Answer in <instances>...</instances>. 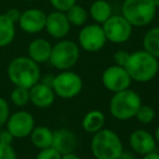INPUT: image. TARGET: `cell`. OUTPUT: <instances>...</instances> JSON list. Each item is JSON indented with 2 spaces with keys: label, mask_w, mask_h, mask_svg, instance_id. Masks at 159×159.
Wrapping results in <instances>:
<instances>
[{
  "label": "cell",
  "mask_w": 159,
  "mask_h": 159,
  "mask_svg": "<svg viewBox=\"0 0 159 159\" xmlns=\"http://www.w3.org/2000/svg\"><path fill=\"white\" fill-rule=\"evenodd\" d=\"M8 79L18 87L30 89L38 83L42 77L39 64L34 62L29 57H16L9 62L7 68Z\"/></svg>",
  "instance_id": "cell-1"
},
{
  "label": "cell",
  "mask_w": 159,
  "mask_h": 159,
  "mask_svg": "<svg viewBox=\"0 0 159 159\" xmlns=\"http://www.w3.org/2000/svg\"><path fill=\"white\" fill-rule=\"evenodd\" d=\"M124 68L133 82L148 83L158 74L159 59L144 49H141L130 52V57Z\"/></svg>",
  "instance_id": "cell-2"
},
{
  "label": "cell",
  "mask_w": 159,
  "mask_h": 159,
  "mask_svg": "<svg viewBox=\"0 0 159 159\" xmlns=\"http://www.w3.org/2000/svg\"><path fill=\"white\" fill-rule=\"evenodd\" d=\"M89 147L94 159H117L124 150L119 134L106 128L93 134Z\"/></svg>",
  "instance_id": "cell-3"
},
{
  "label": "cell",
  "mask_w": 159,
  "mask_h": 159,
  "mask_svg": "<svg viewBox=\"0 0 159 159\" xmlns=\"http://www.w3.org/2000/svg\"><path fill=\"white\" fill-rule=\"evenodd\" d=\"M142 97L137 92L131 89L115 93L109 102V112L118 121H129L135 118L142 106Z\"/></svg>",
  "instance_id": "cell-4"
},
{
  "label": "cell",
  "mask_w": 159,
  "mask_h": 159,
  "mask_svg": "<svg viewBox=\"0 0 159 159\" xmlns=\"http://www.w3.org/2000/svg\"><path fill=\"white\" fill-rule=\"evenodd\" d=\"M81 48L71 39H60L52 45L49 63L58 71L72 70L80 60Z\"/></svg>",
  "instance_id": "cell-5"
},
{
  "label": "cell",
  "mask_w": 159,
  "mask_h": 159,
  "mask_svg": "<svg viewBox=\"0 0 159 159\" xmlns=\"http://www.w3.org/2000/svg\"><path fill=\"white\" fill-rule=\"evenodd\" d=\"M121 14L133 27H143L154 21L157 8L150 0H123Z\"/></svg>",
  "instance_id": "cell-6"
},
{
  "label": "cell",
  "mask_w": 159,
  "mask_h": 159,
  "mask_svg": "<svg viewBox=\"0 0 159 159\" xmlns=\"http://www.w3.org/2000/svg\"><path fill=\"white\" fill-rule=\"evenodd\" d=\"M84 86L82 76L73 70L59 71L55 75L52 89L56 96L62 99H72L81 94Z\"/></svg>",
  "instance_id": "cell-7"
},
{
  "label": "cell",
  "mask_w": 159,
  "mask_h": 159,
  "mask_svg": "<svg viewBox=\"0 0 159 159\" xmlns=\"http://www.w3.org/2000/svg\"><path fill=\"white\" fill-rule=\"evenodd\" d=\"M102 26L104 29L107 42L117 45L129 42L132 37L134 29L122 14H112L104 24H102Z\"/></svg>",
  "instance_id": "cell-8"
},
{
  "label": "cell",
  "mask_w": 159,
  "mask_h": 159,
  "mask_svg": "<svg viewBox=\"0 0 159 159\" xmlns=\"http://www.w3.org/2000/svg\"><path fill=\"white\" fill-rule=\"evenodd\" d=\"M107 44L104 29L100 24L91 23L82 26L77 35V45L86 52H97Z\"/></svg>",
  "instance_id": "cell-9"
},
{
  "label": "cell",
  "mask_w": 159,
  "mask_h": 159,
  "mask_svg": "<svg viewBox=\"0 0 159 159\" xmlns=\"http://www.w3.org/2000/svg\"><path fill=\"white\" fill-rule=\"evenodd\" d=\"M130 74L124 66L111 64L102 73V83L107 91L112 94L130 89L132 83Z\"/></svg>",
  "instance_id": "cell-10"
},
{
  "label": "cell",
  "mask_w": 159,
  "mask_h": 159,
  "mask_svg": "<svg viewBox=\"0 0 159 159\" xmlns=\"http://www.w3.org/2000/svg\"><path fill=\"white\" fill-rule=\"evenodd\" d=\"M6 126L14 139H25L30 136L33 129L35 128V119L29 111L19 110L10 115Z\"/></svg>",
  "instance_id": "cell-11"
},
{
  "label": "cell",
  "mask_w": 159,
  "mask_h": 159,
  "mask_svg": "<svg viewBox=\"0 0 159 159\" xmlns=\"http://www.w3.org/2000/svg\"><path fill=\"white\" fill-rule=\"evenodd\" d=\"M129 146L135 155L144 156L155 152L157 143L152 132L145 129H136L129 136Z\"/></svg>",
  "instance_id": "cell-12"
},
{
  "label": "cell",
  "mask_w": 159,
  "mask_h": 159,
  "mask_svg": "<svg viewBox=\"0 0 159 159\" xmlns=\"http://www.w3.org/2000/svg\"><path fill=\"white\" fill-rule=\"evenodd\" d=\"M71 30V24L66 18V12L53 10L47 14L45 31L51 38L57 40L63 39L68 36Z\"/></svg>",
  "instance_id": "cell-13"
},
{
  "label": "cell",
  "mask_w": 159,
  "mask_h": 159,
  "mask_svg": "<svg viewBox=\"0 0 159 159\" xmlns=\"http://www.w3.org/2000/svg\"><path fill=\"white\" fill-rule=\"evenodd\" d=\"M47 14L37 8H31L21 13L18 25L24 33L37 34L45 30Z\"/></svg>",
  "instance_id": "cell-14"
},
{
  "label": "cell",
  "mask_w": 159,
  "mask_h": 159,
  "mask_svg": "<svg viewBox=\"0 0 159 159\" xmlns=\"http://www.w3.org/2000/svg\"><path fill=\"white\" fill-rule=\"evenodd\" d=\"M56 94L52 87L39 81L30 89V102L39 109H47L53 105Z\"/></svg>",
  "instance_id": "cell-15"
},
{
  "label": "cell",
  "mask_w": 159,
  "mask_h": 159,
  "mask_svg": "<svg viewBox=\"0 0 159 159\" xmlns=\"http://www.w3.org/2000/svg\"><path fill=\"white\" fill-rule=\"evenodd\" d=\"M79 139L72 130L68 128H61L53 131L52 147L61 155L74 152L77 147Z\"/></svg>",
  "instance_id": "cell-16"
},
{
  "label": "cell",
  "mask_w": 159,
  "mask_h": 159,
  "mask_svg": "<svg viewBox=\"0 0 159 159\" xmlns=\"http://www.w3.org/2000/svg\"><path fill=\"white\" fill-rule=\"evenodd\" d=\"M52 45L46 38H35L27 46V57L37 64L49 62Z\"/></svg>",
  "instance_id": "cell-17"
},
{
  "label": "cell",
  "mask_w": 159,
  "mask_h": 159,
  "mask_svg": "<svg viewBox=\"0 0 159 159\" xmlns=\"http://www.w3.org/2000/svg\"><path fill=\"white\" fill-rule=\"evenodd\" d=\"M105 123H106V116L102 110L98 109H93L86 112L81 122L83 130L92 135L104 129Z\"/></svg>",
  "instance_id": "cell-18"
},
{
  "label": "cell",
  "mask_w": 159,
  "mask_h": 159,
  "mask_svg": "<svg viewBox=\"0 0 159 159\" xmlns=\"http://www.w3.org/2000/svg\"><path fill=\"white\" fill-rule=\"evenodd\" d=\"M29 137L34 147H36L38 150L44 149L47 147H51L52 145L53 131L45 125H35Z\"/></svg>",
  "instance_id": "cell-19"
},
{
  "label": "cell",
  "mask_w": 159,
  "mask_h": 159,
  "mask_svg": "<svg viewBox=\"0 0 159 159\" xmlns=\"http://www.w3.org/2000/svg\"><path fill=\"white\" fill-rule=\"evenodd\" d=\"M89 14L94 23L102 25L112 16V8L107 0H95L89 6Z\"/></svg>",
  "instance_id": "cell-20"
},
{
  "label": "cell",
  "mask_w": 159,
  "mask_h": 159,
  "mask_svg": "<svg viewBox=\"0 0 159 159\" xmlns=\"http://www.w3.org/2000/svg\"><path fill=\"white\" fill-rule=\"evenodd\" d=\"M16 23H13L6 13L0 14V48L7 47L16 38Z\"/></svg>",
  "instance_id": "cell-21"
},
{
  "label": "cell",
  "mask_w": 159,
  "mask_h": 159,
  "mask_svg": "<svg viewBox=\"0 0 159 159\" xmlns=\"http://www.w3.org/2000/svg\"><path fill=\"white\" fill-rule=\"evenodd\" d=\"M143 49L159 59V26L152 27L143 37Z\"/></svg>",
  "instance_id": "cell-22"
},
{
  "label": "cell",
  "mask_w": 159,
  "mask_h": 159,
  "mask_svg": "<svg viewBox=\"0 0 159 159\" xmlns=\"http://www.w3.org/2000/svg\"><path fill=\"white\" fill-rule=\"evenodd\" d=\"M66 18L70 22L71 26L82 27L86 24L89 20V11L83 6L75 3L73 7H71L68 11H66Z\"/></svg>",
  "instance_id": "cell-23"
},
{
  "label": "cell",
  "mask_w": 159,
  "mask_h": 159,
  "mask_svg": "<svg viewBox=\"0 0 159 159\" xmlns=\"http://www.w3.org/2000/svg\"><path fill=\"white\" fill-rule=\"evenodd\" d=\"M10 100L16 107H24L30 102V89L14 86L10 94Z\"/></svg>",
  "instance_id": "cell-24"
},
{
  "label": "cell",
  "mask_w": 159,
  "mask_h": 159,
  "mask_svg": "<svg viewBox=\"0 0 159 159\" xmlns=\"http://www.w3.org/2000/svg\"><path fill=\"white\" fill-rule=\"evenodd\" d=\"M155 118H156V111L149 105L142 104V106L139 108L136 115H135V119L142 124H150L154 122Z\"/></svg>",
  "instance_id": "cell-25"
},
{
  "label": "cell",
  "mask_w": 159,
  "mask_h": 159,
  "mask_svg": "<svg viewBox=\"0 0 159 159\" xmlns=\"http://www.w3.org/2000/svg\"><path fill=\"white\" fill-rule=\"evenodd\" d=\"M10 115V105L6 98L0 96V126L6 125Z\"/></svg>",
  "instance_id": "cell-26"
},
{
  "label": "cell",
  "mask_w": 159,
  "mask_h": 159,
  "mask_svg": "<svg viewBox=\"0 0 159 159\" xmlns=\"http://www.w3.org/2000/svg\"><path fill=\"white\" fill-rule=\"evenodd\" d=\"M51 7L57 11L66 12L77 3V0H49Z\"/></svg>",
  "instance_id": "cell-27"
},
{
  "label": "cell",
  "mask_w": 159,
  "mask_h": 159,
  "mask_svg": "<svg viewBox=\"0 0 159 159\" xmlns=\"http://www.w3.org/2000/svg\"><path fill=\"white\" fill-rule=\"evenodd\" d=\"M61 156L62 155L51 146L44 149H39L35 159H61Z\"/></svg>",
  "instance_id": "cell-28"
},
{
  "label": "cell",
  "mask_w": 159,
  "mask_h": 159,
  "mask_svg": "<svg viewBox=\"0 0 159 159\" xmlns=\"http://www.w3.org/2000/svg\"><path fill=\"white\" fill-rule=\"evenodd\" d=\"M0 159H18V155L12 145L0 142Z\"/></svg>",
  "instance_id": "cell-29"
},
{
  "label": "cell",
  "mask_w": 159,
  "mask_h": 159,
  "mask_svg": "<svg viewBox=\"0 0 159 159\" xmlns=\"http://www.w3.org/2000/svg\"><path fill=\"white\" fill-rule=\"evenodd\" d=\"M130 57V52L126 50H118L113 53V63L117 64V66H125L126 62Z\"/></svg>",
  "instance_id": "cell-30"
},
{
  "label": "cell",
  "mask_w": 159,
  "mask_h": 159,
  "mask_svg": "<svg viewBox=\"0 0 159 159\" xmlns=\"http://www.w3.org/2000/svg\"><path fill=\"white\" fill-rule=\"evenodd\" d=\"M21 13H22V12H21L19 9H16V8H11V9H9L7 12H6V16H7L13 23L18 24L19 20H20Z\"/></svg>",
  "instance_id": "cell-31"
},
{
  "label": "cell",
  "mask_w": 159,
  "mask_h": 159,
  "mask_svg": "<svg viewBox=\"0 0 159 159\" xmlns=\"http://www.w3.org/2000/svg\"><path fill=\"white\" fill-rule=\"evenodd\" d=\"M14 137L11 135V133L6 129V130L0 132V142L3 144H8V145H12V142L14 141Z\"/></svg>",
  "instance_id": "cell-32"
},
{
  "label": "cell",
  "mask_w": 159,
  "mask_h": 159,
  "mask_svg": "<svg viewBox=\"0 0 159 159\" xmlns=\"http://www.w3.org/2000/svg\"><path fill=\"white\" fill-rule=\"evenodd\" d=\"M117 159H137L136 155L132 150H123Z\"/></svg>",
  "instance_id": "cell-33"
},
{
  "label": "cell",
  "mask_w": 159,
  "mask_h": 159,
  "mask_svg": "<svg viewBox=\"0 0 159 159\" xmlns=\"http://www.w3.org/2000/svg\"><path fill=\"white\" fill-rule=\"evenodd\" d=\"M53 77H55V75H51V74L42 75V77H40V82L44 83V84H46V85H49V86H52Z\"/></svg>",
  "instance_id": "cell-34"
},
{
  "label": "cell",
  "mask_w": 159,
  "mask_h": 159,
  "mask_svg": "<svg viewBox=\"0 0 159 159\" xmlns=\"http://www.w3.org/2000/svg\"><path fill=\"white\" fill-rule=\"evenodd\" d=\"M141 159H159V152L155 150V152H152L147 155L141 156Z\"/></svg>",
  "instance_id": "cell-35"
},
{
  "label": "cell",
  "mask_w": 159,
  "mask_h": 159,
  "mask_svg": "<svg viewBox=\"0 0 159 159\" xmlns=\"http://www.w3.org/2000/svg\"><path fill=\"white\" fill-rule=\"evenodd\" d=\"M61 159H82L79 155H76L75 152H70V154H64L61 156Z\"/></svg>",
  "instance_id": "cell-36"
},
{
  "label": "cell",
  "mask_w": 159,
  "mask_h": 159,
  "mask_svg": "<svg viewBox=\"0 0 159 159\" xmlns=\"http://www.w3.org/2000/svg\"><path fill=\"white\" fill-rule=\"evenodd\" d=\"M152 134H154V137H155V139H156V143L159 145V124L156 126V129H155Z\"/></svg>",
  "instance_id": "cell-37"
},
{
  "label": "cell",
  "mask_w": 159,
  "mask_h": 159,
  "mask_svg": "<svg viewBox=\"0 0 159 159\" xmlns=\"http://www.w3.org/2000/svg\"><path fill=\"white\" fill-rule=\"evenodd\" d=\"M152 2V5L155 6L156 8H159V0H150Z\"/></svg>",
  "instance_id": "cell-38"
},
{
  "label": "cell",
  "mask_w": 159,
  "mask_h": 159,
  "mask_svg": "<svg viewBox=\"0 0 159 159\" xmlns=\"http://www.w3.org/2000/svg\"><path fill=\"white\" fill-rule=\"evenodd\" d=\"M27 2H34V1H37V0H25Z\"/></svg>",
  "instance_id": "cell-39"
},
{
  "label": "cell",
  "mask_w": 159,
  "mask_h": 159,
  "mask_svg": "<svg viewBox=\"0 0 159 159\" xmlns=\"http://www.w3.org/2000/svg\"><path fill=\"white\" fill-rule=\"evenodd\" d=\"M158 22H159V13H158Z\"/></svg>",
  "instance_id": "cell-40"
}]
</instances>
